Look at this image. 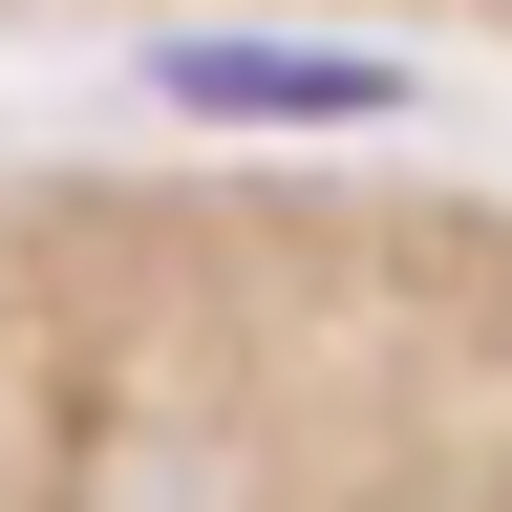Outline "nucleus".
<instances>
[{
    "label": "nucleus",
    "instance_id": "nucleus-1",
    "mask_svg": "<svg viewBox=\"0 0 512 512\" xmlns=\"http://www.w3.org/2000/svg\"><path fill=\"white\" fill-rule=\"evenodd\" d=\"M171 107H256V128H363L406 107L384 43H171Z\"/></svg>",
    "mask_w": 512,
    "mask_h": 512
}]
</instances>
